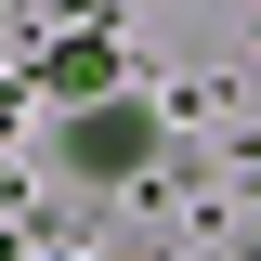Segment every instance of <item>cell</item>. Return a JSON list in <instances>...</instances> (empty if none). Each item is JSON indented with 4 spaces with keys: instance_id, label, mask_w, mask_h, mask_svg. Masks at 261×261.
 Masks as SVG:
<instances>
[{
    "instance_id": "cell-1",
    "label": "cell",
    "mask_w": 261,
    "mask_h": 261,
    "mask_svg": "<svg viewBox=\"0 0 261 261\" xmlns=\"http://www.w3.org/2000/svg\"><path fill=\"white\" fill-rule=\"evenodd\" d=\"M53 157H65V170H92V183H118V170L157 157V118H144V105H92V92H79V118L53 130Z\"/></svg>"
},
{
    "instance_id": "cell-2",
    "label": "cell",
    "mask_w": 261,
    "mask_h": 261,
    "mask_svg": "<svg viewBox=\"0 0 261 261\" xmlns=\"http://www.w3.org/2000/svg\"><path fill=\"white\" fill-rule=\"evenodd\" d=\"M105 65H118L105 39H65V53H53V79H65V92H105Z\"/></svg>"
}]
</instances>
